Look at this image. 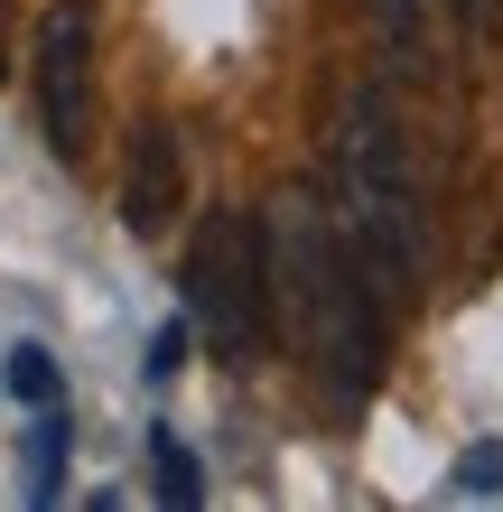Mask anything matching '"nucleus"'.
Masks as SVG:
<instances>
[{"mask_svg": "<svg viewBox=\"0 0 503 512\" xmlns=\"http://www.w3.org/2000/svg\"><path fill=\"white\" fill-rule=\"evenodd\" d=\"M261 261H271V317L289 326L299 364L327 382V401L354 410L382 382V354H392V308L373 298L354 243L336 233L327 196L317 187H280L271 215H261Z\"/></svg>", "mask_w": 503, "mask_h": 512, "instance_id": "obj_2", "label": "nucleus"}, {"mask_svg": "<svg viewBox=\"0 0 503 512\" xmlns=\"http://www.w3.org/2000/svg\"><path fill=\"white\" fill-rule=\"evenodd\" d=\"M28 84H38V131L56 159H94V0H47L38 47H28Z\"/></svg>", "mask_w": 503, "mask_h": 512, "instance_id": "obj_4", "label": "nucleus"}, {"mask_svg": "<svg viewBox=\"0 0 503 512\" xmlns=\"http://www.w3.org/2000/svg\"><path fill=\"white\" fill-rule=\"evenodd\" d=\"M10 391H19V401H38V410L56 401V364H47V345H19V354H10Z\"/></svg>", "mask_w": 503, "mask_h": 512, "instance_id": "obj_8", "label": "nucleus"}, {"mask_svg": "<svg viewBox=\"0 0 503 512\" xmlns=\"http://www.w3.org/2000/svg\"><path fill=\"white\" fill-rule=\"evenodd\" d=\"M438 10L457 19L466 47H494V38H503V0H438Z\"/></svg>", "mask_w": 503, "mask_h": 512, "instance_id": "obj_9", "label": "nucleus"}, {"mask_svg": "<svg viewBox=\"0 0 503 512\" xmlns=\"http://www.w3.org/2000/svg\"><path fill=\"white\" fill-rule=\"evenodd\" d=\"M56 457H66V410H56L47 401V419H38V429H28V494H56Z\"/></svg>", "mask_w": 503, "mask_h": 512, "instance_id": "obj_7", "label": "nucleus"}, {"mask_svg": "<svg viewBox=\"0 0 503 512\" xmlns=\"http://www.w3.org/2000/svg\"><path fill=\"white\" fill-rule=\"evenodd\" d=\"M0 75H10V10H0Z\"/></svg>", "mask_w": 503, "mask_h": 512, "instance_id": "obj_11", "label": "nucleus"}, {"mask_svg": "<svg viewBox=\"0 0 503 512\" xmlns=\"http://www.w3.org/2000/svg\"><path fill=\"white\" fill-rule=\"evenodd\" d=\"M177 215H187V140H177V122L150 112L131 131V159H122V224L140 243H159Z\"/></svg>", "mask_w": 503, "mask_h": 512, "instance_id": "obj_5", "label": "nucleus"}, {"mask_svg": "<svg viewBox=\"0 0 503 512\" xmlns=\"http://www.w3.org/2000/svg\"><path fill=\"white\" fill-rule=\"evenodd\" d=\"M177 298H187V326L215 364H261L280 345L271 317V261H261V224L252 215H205L187 261H177Z\"/></svg>", "mask_w": 503, "mask_h": 512, "instance_id": "obj_3", "label": "nucleus"}, {"mask_svg": "<svg viewBox=\"0 0 503 512\" xmlns=\"http://www.w3.org/2000/svg\"><path fill=\"white\" fill-rule=\"evenodd\" d=\"M317 149H327V215L354 243L364 280L382 308H410L429 289V187H420V149H410L401 103L382 94L373 75H345L327 94V122H317Z\"/></svg>", "mask_w": 503, "mask_h": 512, "instance_id": "obj_1", "label": "nucleus"}, {"mask_svg": "<svg viewBox=\"0 0 503 512\" xmlns=\"http://www.w3.org/2000/svg\"><path fill=\"white\" fill-rule=\"evenodd\" d=\"M159 494H168L177 512L196 503V457H187V447H177V438H159Z\"/></svg>", "mask_w": 503, "mask_h": 512, "instance_id": "obj_10", "label": "nucleus"}, {"mask_svg": "<svg viewBox=\"0 0 503 512\" xmlns=\"http://www.w3.org/2000/svg\"><path fill=\"white\" fill-rule=\"evenodd\" d=\"M364 19H373V47H382V75H429L438 0H364Z\"/></svg>", "mask_w": 503, "mask_h": 512, "instance_id": "obj_6", "label": "nucleus"}]
</instances>
